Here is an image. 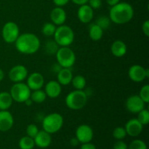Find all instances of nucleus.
<instances>
[{
  "label": "nucleus",
  "instance_id": "f257e3e1",
  "mask_svg": "<svg viewBox=\"0 0 149 149\" xmlns=\"http://www.w3.org/2000/svg\"><path fill=\"white\" fill-rule=\"evenodd\" d=\"M15 47L19 52L26 55H32L39 50L41 42L36 35L32 33H24L19 35L15 42Z\"/></svg>",
  "mask_w": 149,
  "mask_h": 149
},
{
  "label": "nucleus",
  "instance_id": "f03ea898",
  "mask_svg": "<svg viewBox=\"0 0 149 149\" xmlns=\"http://www.w3.org/2000/svg\"><path fill=\"white\" fill-rule=\"evenodd\" d=\"M134 10L132 5L127 2H119L112 6L109 13L111 21L116 24H125L132 19Z\"/></svg>",
  "mask_w": 149,
  "mask_h": 149
},
{
  "label": "nucleus",
  "instance_id": "7ed1b4c3",
  "mask_svg": "<svg viewBox=\"0 0 149 149\" xmlns=\"http://www.w3.org/2000/svg\"><path fill=\"white\" fill-rule=\"evenodd\" d=\"M65 105L71 110L77 111L83 109L87 102V95L83 90H76L67 95Z\"/></svg>",
  "mask_w": 149,
  "mask_h": 149
},
{
  "label": "nucleus",
  "instance_id": "20e7f679",
  "mask_svg": "<svg viewBox=\"0 0 149 149\" xmlns=\"http://www.w3.org/2000/svg\"><path fill=\"white\" fill-rule=\"evenodd\" d=\"M54 39L58 46L68 47L74 40V33L70 26L61 25L56 28Z\"/></svg>",
  "mask_w": 149,
  "mask_h": 149
},
{
  "label": "nucleus",
  "instance_id": "39448f33",
  "mask_svg": "<svg viewBox=\"0 0 149 149\" xmlns=\"http://www.w3.org/2000/svg\"><path fill=\"white\" fill-rule=\"evenodd\" d=\"M63 125V118L58 113H52L47 115L42 120V127L49 134L58 132Z\"/></svg>",
  "mask_w": 149,
  "mask_h": 149
},
{
  "label": "nucleus",
  "instance_id": "423d86ee",
  "mask_svg": "<svg viewBox=\"0 0 149 149\" xmlns=\"http://www.w3.org/2000/svg\"><path fill=\"white\" fill-rule=\"evenodd\" d=\"M56 58L58 64L62 68H70L76 61V55L74 51L68 47H61L57 50Z\"/></svg>",
  "mask_w": 149,
  "mask_h": 149
},
{
  "label": "nucleus",
  "instance_id": "0eeeda50",
  "mask_svg": "<svg viewBox=\"0 0 149 149\" xmlns=\"http://www.w3.org/2000/svg\"><path fill=\"white\" fill-rule=\"evenodd\" d=\"M13 100L17 103H24L30 97L31 90L27 84L23 82L15 83L10 92Z\"/></svg>",
  "mask_w": 149,
  "mask_h": 149
},
{
  "label": "nucleus",
  "instance_id": "6e6552de",
  "mask_svg": "<svg viewBox=\"0 0 149 149\" xmlns=\"http://www.w3.org/2000/svg\"><path fill=\"white\" fill-rule=\"evenodd\" d=\"M2 37L7 43H14L19 36L20 31L17 25L13 21H9L2 28Z\"/></svg>",
  "mask_w": 149,
  "mask_h": 149
},
{
  "label": "nucleus",
  "instance_id": "1a4fd4ad",
  "mask_svg": "<svg viewBox=\"0 0 149 149\" xmlns=\"http://www.w3.org/2000/svg\"><path fill=\"white\" fill-rule=\"evenodd\" d=\"M93 129L87 125H79L76 130V138L81 143L90 142L93 140Z\"/></svg>",
  "mask_w": 149,
  "mask_h": 149
},
{
  "label": "nucleus",
  "instance_id": "9d476101",
  "mask_svg": "<svg viewBox=\"0 0 149 149\" xmlns=\"http://www.w3.org/2000/svg\"><path fill=\"white\" fill-rule=\"evenodd\" d=\"M28 77V70L23 65H17L13 67L9 72V78L15 83L22 82Z\"/></svg>",
  "mask_w": 149,
  "mask_h": 149
},
{
  "label": "nucleus",
  "instance_id": "9b49d317",
  "mask_svg": "<svg viewBox=\"0 0 149 149\" xmlns=\"http://www.w3.org/2000/svg\"><path fill=\"white\" fill-rule=\"evenodd\" d=\"M126 108L130 112L133 113H138L143 109H145V103L139 95H131L127 99Z\"/></svg>",
  "mask_w": 149,
  "mask_h": 149
},
{
  "label": "nucleus",
  "instance_id": "f8f14e48",
  "mask_svg": "<svg viewBox=\"0 0 149 149\" xmlns=\"http://www.w3.org/2000/svg\"><path fill=\"white\" fill-rule=\"evenodd\" d=\"M130 79L135 82H141L147 77L146 68L140 65H134L130 68L128 71Z\"/></svg>",
  "mask_w": 149,
  "mask_h": 149
},
{
  "label": "nucleus",
  "instance_id": "ddd939ff",
  "mask_svg": "<svg viewBox=\"0 0 149 149\" xmlns=\"http://www.w3.org/2000/svg\"><path fill=\"white\" fill-rule=\"evenodd\" d=\"M45 84V79L42 74L39 72L31 74L27 78V86L31 90H37L42 89Z\"/></svg>",
  "mask_w": 149,
  "mask_h": 149
},
{
  "label": "nucleus",
  "instance_id": "4468645a",
  "mask_svg": "<svg viewBox=\"0 0 149 149\" xmlns=\"http://www.w3.org/2000/svg\"><path fill=\"white\" fill-rule=\"evenodd\" d=\"M143 125L138 120V119H131L125 125V130L127 135L131 137H137L142 132Z\"/></svg>",
  "mask_w": 149,
  "mask_h": 149
},
{
  "label": "nucleus",
  "instance_id": "2eb2a0df",
  "mask_svg": "<svg viewBox=\"0 0 149 149\" xmlns=\"http://www.w3.org/2000/svg\"><path fill=\"white\" fill-rule=\"evenodd\" d=\"M14 119L12 113L7 110L0 111V131L7 132L13 126Z\"/></svg>",
  "mask_w": 149,
  "mask_h": 149
},
{
  "label": "nucleus",
  "instance_id": "dca6fc26",
  "mask_svg": "<svg viewBox=\"0 0 149 149\" xmlns=\"http://www.w3.org/2000/svg\"><path fill=\"white\" fill-rule=\"evenodd\" d=\"M79 20L82 23H88L91 22L94 17L93 9L89 4H83L79 8L77 12Z\"/></svg>",
  "mask_w": 149,
  "mask_h": 149
},
{
  "label": "nucleus",
  "instance_id": "f3484780",
  "mask_svg": "<svg viewBox=\"0 0 149 149\" xmlns=\"http://www.w3.org/2000/svg\"><path fill=\"white\" fill-rule=\"evenodd\" d=\"M35 145L41 148H47L52 142V138H51V134L48 133L46 131L41 130L39 131L37 135L33 138Z\"/></svg>",
  "mask_w": 149,
  "mask_h": 149
},
{
  "label": "nucleus",
  "instance_id": "a211bd4d",
  "mask_svg": "<svg viewBox=\"0 0 149 149\" xmlns=\"http://www.w3.org/2000/svg\"><path fill=\"white\" fill-rule=\"evenodd\" d=\"M50 19L55 26H61L66 20V13L62 7H55L50 13Z\"/></svg>",
  "mask_w": 149,
  "mask_h": 149
},
{
  "label": "nucleus",
  "instance_id": "6ab92c4d",
  "mask_svg": "<svg viewBox=\"0 0 149 149\" xmlns=\"http://www.w3.org/2000/svg\"><path fill=\"white\" fill-rule=\"evenodd\" d=\"M61 90H62V88H61V85L60 84V83L55 80L49 81L45 85V92L47 96L50 98L58 97L61 95Z\"/></svg>",
  "mask_w": 149,
  "mask_h": 149
},
{
  "label": "nucleus",
  "instance_id": "aec40b11",
  "mask_svg": "<svg viewBox=\"0 0 149 149\" xmlns=\"http://www.w3.org/2000/svg\"><path fill=\"white\" fill-rule=\"evenodd\" d=\"M58 81L61 85H68L71 82L73 74L70 68H62L57 74Z\"/></svg>",
  "mask_w": 149,
  "mask_h": 149
},
{
  "label": "nucleus",
  "instance_id": "412c9836",
  "mask_svg": "<svg viewBox=\"0 0 149 149\" xmlns=\"http://www.w3.org/2000/svg\"><path fill=\"white\" fill-rule=\"evenodd\" d=\"M127 48L126 44L121 40H116L113 42L111 47V53L117 58H122L125 54L127 53Z\"/></svg>",
  "mask_w": 149,
  "mask_h": 149
},
{
  "label": "nucleus",
  "instance_id": "4be33fe9",
  "mask_svg": "<svg viewBox=\"0 0 149 149\" xmlns=\"http://www.w3.org/2000/svg\"><path fill=\"white\" fill-rule=\"evenodd\" d=\"M13 97L10 93H0V111L8 110L13 104Z\"/></svg>",
  "mask_w": 149,
  "mask_h": 149
},
{
  "label": "nucleus",
  "instance_id": "5701e85b",
  "mask_svg": "<svg viewBox=\"0 0 149 149\" xmlns=\"http://www.w3.org/2000/svg\"><path fill=\"white\" fill-rule=\"evenodd\" d=\"M103 30L95 23H92L89 27V36L93 41H99L103 37Z\"/></svg>",
  "mask_w": 149,
  "mask_h": 149
},
{
  "label": "nucleus",
  "instance_id": "b1692460",
  "mask_svg": "<svg viewBox=\"0 0 149 149\" xmlns=\"http://www.w3.org/2000/svg\"><path fill=\"white\" fill-rule=\"evenodd\" d=\"M30 98L31 99L33 103H42L46 100L47 95L45 91L40 90H33V93H31Z\"/></svg>",
  "mask_w": 149,
  "mask_h": 149
},
{
  "label": "nucleus",
  "instance_id": "393cba45",
  "mask_svg": "<svg viewBox=\"0 0 149 149\" xmlns=\"http://www.w3.org/2000/svg\"><path fill=\"white\" fill-rule=\"evenodd\" d=\"M18 146L20 149H33L35 146V143L33 138L27 135V136H24L20 138Z\"/></svg>",
  "mask_w": 149,
  "mask_h": 149
},
{
  "label": "nucleus",
  "instance_id": "a878e982",
  "mask_svg": "<svg viewBox=\"0 0 149 149\" xmlns=\"http://www.w3.org/2000/svg\"><path fill=\"white\" fill-rule=\"evenodd\" d=\"M71 82H72L73 86L76 90H82L86 85L85 78L81 75H77L73 77Z\"/></svg>",
  "mask_w": 149,
  "mask_h": 149
},
{
  "label": "nucleus",
  "instance_id": "bb28decb",
  "mask_svg": "<svg viewBox=\"0 0 149 149\" xmlns=\"http://www.w3.org/2000/svg\"><path fill=\"white\" fill-rule=\"evenodd\" d=\"M56 28L57 27L55 26V25L54 23H47L42 26V32L45 36H53L55 32V30H56Z\"/></svg>",
  "mask_w": 149,
  "mask_h": 149
},
{
  "label": "nucleus",
  "instance_id": "cd10ccee",
  "mask_svg": "<svg viewBox=\"0 0 149 149\" xmlns=\"http://www.w3.org/2000/svg\"><path fill=\"white\" fill-rule=\"evenodd\" d=\"M95 23L97 26H100L103 30H106L110 26L111 20L106 16H100L97 19Z\"/></svg>",
  "mask_w": 149,
  "mask_h": 149
},
{
  "label": "nucleus",
  "instance_id": "c85d7f7f",
  "mask_svg": "<svg viewBox=\"0 0 149 149\" xmlns=\"http://www.w3.org/2000/svg\"><path fill=\"white\" fill-rule=\"evenodd\" d=\"M138 120L143 125H146L149 123V111L146 109H143L140 112H138Z\"/></svg>",
  "mask_w": 149,
  "mask_h": 149
},
{
  "label": "nucleus",
  "instance_id": "c756f323",
  "mask_svg": "<svg viewBox=\"0 0 149 149\" xmlns=\"http://www.w3.org/2000/svg\"><path fill=\"white\" fill-rule=\"evenodd\" d=\"M127 132L125 130V127H117L114 129V130L113 131V138H116L118 141H120V140H123L124 138L126 137Z\"/></svg>",
  "mask_w": 149,
  "mask_h": 149
},
{
  "label": "nucleus",
  "instance_id": "7c9ffc66",
  "mask_svg": "<svg viewBox=\"0 0 149 149\" xmlns=\"http://www.w3.org/2000/svg\"><path fill=\"white\" fill-rule=\"evenodd\" d=\"M128 149H147V146L146 143L141 140H134L130 143Z\"/></svg>",
  "mask_w": 149,
  "mask_h": 149
},
{
  "label": "nucleus",
  "instance_id": "2f4dec72",
  "mask_svg": "<svg viewBox=\"0 0 149 149\" xmlns=\"http://www.w3.org/2000/svg\"><path fill=\"white\" fill-rule=\"evenodd\" d=\"M139 97L142 99L143 101L145 103H148L149 102V85L146 84L141 88L140 91Z\"/></svg>",
  "mask_w": 149,
  "mask_h": 149
},
{
  "label": "nucleus",
  "instance_id": "473e14b6",
  "mask_svg": "<svg viewBox=\"0 0 149 149\" xmlns=\"http://www.w3.org/2000/svg\"><path fill=\"white\" fill-rule=\"evenodd\" d=\"M39 129H38L37 126L34 124H31L27 126L26 128V133H27L28 136L31 137L32 138H34V137L37 135L39 132Z\"/></svg>",
  "mask_w": 149,
  "mask_h": 149
},
{
  "label": "nucleus",
  "instance_id": "72a5a7b5",
  "mask_svg": "<svg viewBox=\"0 0 149 149\" xmlns=\"http://www.w3.org/2000/svg\"><path fill=\"white\" fill-rule=\"evenodd\" d=\"M58 45L55 42H49L46 45V50L47 52L50 54L56 53L57 50L58 49Z\"/></svg>",
  "mask_w": 149,
  "mask_h": 149
},
{
  "label": "nucleus",
  "instance_id": "f704fd0d",
  "mask_svg": "<svg viewBox=\"0 0 149 149\" xmlns=\"http://www.w3.org/2000/svg\"><path fill=\"white\" fill-rule=\"evenodd\" d=\"M87 2L93 9H99L102 4L101 0H88Z\"/></svg>",
  "mask_w": 149,
  "mask_h": 149
},
{
  "label": "nucleus",
  "instance_id": "c9c22d12",
  "mask_svg": "<svg viewBox=\"0 0 149 149\" xmlns=\"http://www.w3.org/2000/svg\"><path fill=\"white\" fill-rule=\"evenodd\" d=\"M128 146L125 142L120 140L113 144V149H127Z\"/></svg>",
  "mask_w": 149,
  "mask_h": 149
},
{
  "label": "nucleus",
  "instance_id": "e433bc0d",
  "mask_svg": "<svg viewBox=\"0 0 149 149\" xmlns=\"http://www.w3.org/2000/svg\"><path fill=\"white\" fill-rule=\"evenodd\" d=\"M142 30L144 34L148 37L149 36V20H147L143 23L142 25Z\"/></svg>",
  "mask_w": 149,
  "mask_h": 149
},
{
  "label": "nucleus",
  "instance_id": "4c0bfd02",
  "mask_svg": "<svg viewBox=\"0 0 149 149\" xmlns=\"http://www.w3.org/2000/svg\"><path fill=\"white\" fill-rule=\"evenodd\" d=\"M69 1V0H53V2L57 7H63L67 4Z\"/></svg>",
  "mask_w": 149,
  "mask_h": 149
},
{
  "label": "nucleus",
  "instance_id": "58836bf2",
  "mask_svg": "<svg viewBox=\"0 0 149 149\" xmlns=\"http://www.w3.org/2000/svg\"><path fill=\"white\" fill-rule=\"evenodd\" d=\"M80 149H97V148H96V146L94 145V144L89 142V143H82V145L81 146V148H80Z\"/></svg>",
  "mask_w": 149,
  "mask_h": 149
},
{
  "label": "nucleus",
  "instance_id": "ea45409f",
  "mask_svg": "<svg viewBox=\"0 0 149 149\" xmlns=\"http://www.w3.org/2000/svg\"><path fill=\"white\" fill-rule=\"evenodd\" d=\"M74 4H77V5H83V4H87L88 0H71Z\"/></svg>",
  "mask_w": 149,
  "mask_h": 149
},
{
  "label": "nucleus",
  "instance_id": "a19ab883",
  "mask_svg": "<svg viewBox=\"0 0 149 149\" xmlns=\"http://www.w3.org/2000/svg\"><path fill=\"white\" fill-rule=\"evenodd\" d=\"M79 143V142L78 139H77V138H71V141H70V144H71L72 146H78Z\"/></svg>",
  "mask_w": 149,
  "mask_h": 149
},
{
  "label": "nucleus",
  "instance_id": "79ce46f5",
  "mask_svg": "<svg viewBox=\"0 0 149 149\" xmlns=\"http://www.w3.org/2000/svg\"><path fill=\"white\" fill-rule=\"evenodd\" d=\"M106 2H107V4H109V5L112 7V6L115 5V4L120 2V0H106Z\"/></svg>",
  "mask_w": 149,
  "mask_h": 149
},
{
  "label": "nucleus",
  "instance_id": "37998d69",
  "mask_svg": "<svg viewBox=\"0 0 149 149\" xmlns=\"http://www.w3.org/2000/svg\"><path fill=\"white\" fill-rule=\"evenodd\" d=\"M24 103H25V104H26L27 106H31L32 103H33V101H32L31 99L29 97V98L27 99V100H26V101L24 102Z\"/></svg>",
  "mask_w": 149,
  "mask_h": 149
},
{
  "label": "nucleus",
  "instance_id": "c03bdc74",
  "mask_svg": "<svg viewBox=\"0 0 149 149\" xmlns=\"http://www.w3.org/2000/svg\"><path fill=\"white\" fill-rule=\"evenodd\" d=\"M4 71H2V69H1V68H0V81H2L3 79H4Z\"/></svg>",
  "mask_w": 149,
  "mask_h": 149
},
{
  "label": "nucleus",
  "instance_id": "a18cd8bd",
  "mask_svg": "<svg viewBox=\"0 0 149 149\" xmlns=\"http://www.w3.org/2000/svg\"><path fill=\"white\" fill-rule=\"evenodd\" d=\"M127 149H128V148H127Z\"/></svg>",
  "mask_w": 149,
  "mask_h": 149
}]
</instances>
